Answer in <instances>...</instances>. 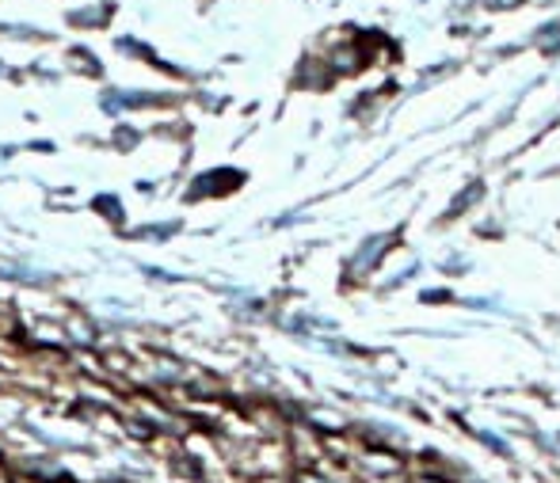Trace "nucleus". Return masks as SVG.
<instances>
[{"label":"nucleus","mask_w":560,"mask_h":483,"mask_svg":"<svg viewBox=\"0 0 560 483\" xmlns=\"http://www.w3.org/2000/svg\"><path fill=\"white\" fill-rule=\"evenodd\" d=\"M0 483H4V480H0Z\"/></svg>","instance_id":"nucleus-1"}]
</instances>
